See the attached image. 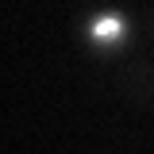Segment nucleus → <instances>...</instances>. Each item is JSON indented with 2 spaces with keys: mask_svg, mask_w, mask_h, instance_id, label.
I'll use <instances>...</instances> for the list:
<instances>
[{
  "mask_svg": "<svg viewBox=\"0 0 154 154\" xmlns=\"http://www.w3.org/2000/svg\"><path fill=\"white\" fill-rule=\"evenodd\" d=\"M89 35H93L96 42H119V38H123V19L119 16H96L93 27H89Z\"/></svg>",
  "mask_w": 154,
  "mask_h": 154,
  "instance_id": "f257e3e1",
  "label": "nucleus"
}]
</instances>
